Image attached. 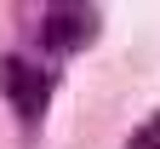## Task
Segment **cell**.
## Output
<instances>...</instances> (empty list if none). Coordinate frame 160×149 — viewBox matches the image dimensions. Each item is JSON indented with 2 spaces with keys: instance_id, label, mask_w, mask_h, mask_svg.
Returning a JSON list of instances; mask_svg holds the SVG:
<instances>
[{
  "instance_id": "1",
  "label": "cell",
  "mask_w": 160,
  "mask_h": 149,
  "mask_svg": "<svg viewBox=\"0 0 160 149\" xmlns=\"http://www.w3.org/2000/svg\"><path fill=\"white\" fill-rule=\"evenodd\" d=\"M97 29H103V12L97 6H46L40 12V40L46 52H86Z\"/></svg>"
},
{
  "instance_id": "3",
  "label": "cell",
  "mask_w": 160,
  "mask_h": 149,
  "mask_svg": "<svg viewBox=\"0 0 160 149\" xmlns=\"http://www.w3.org/2000/svg\"><path fill=\"white\" fill-rule=\"evenodd\" d=\"M126 149H160V115H149L143 126H137V132L126 138Z\"/></svg>"
},
{
  "instance_id": "2",
  "label": "cell",
  "mask_w": 160,
  "mask_h": 149,
  "mask_svg": "<svg viewBox=\"0 0 160 149\" xmlns=\"http://www.w3.org/2000/svg\"><path fill=\"white\" fill-rule=\"evenodd\" d=\"M52 86H57L52 69H40V63H29V57H6L0 63V92L17 103L23 120H40V109L52 103Z\"/></svg>"
}]
</instances>
